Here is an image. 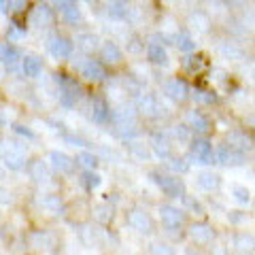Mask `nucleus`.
Segmentation results:
<instances>
[{
  "mask_svg": "<svg viewBox=\"0 0 255 255\" xmlns=\"http://www.w3.org/2000/svg\"><path fill=\"white\" fill-rule=\"evenodd\" d=\"M177 45L181 51H191L194 49V43H191V36H187L185 32H181V34L177 36Z\"/></svg>",
  "mask_w": 255,
  "mask_h": 255,
  "instance_id": "nucleus-17",
  "label": "nucleus"
},
{
  "mask_svg": "<svg viewBox=\"0 0 255 255\" xmlns=\"http://www.w3.org/2000/svg\"><path fill=\"white\" fill-rule=\"evenodd\" d=\"M83 183L87 185V189H94V187L100 185V177L98 174H94V172H85L83 174Z\"/></svg>",
  "mask_w": 255,
  "mask_h": 255,
  "instance_id": "nucleus-19",
  "label": "nucleus"
},
{
  "mask_svg": "<svg viewBox=\"0 0 255 255\" xmlns=\"http://www.w3.org/2000/svg\"><path fill=\"white\" fill-rule=\"evenodd\" d=\"M166 94L172 96L174 100H183V98H187V85L179 81V79H174V81L166 83Z\"/></svg>",
  "mask_w": 255,
  "mask_h": 255,
  "instance_id": "nucleus-9",
  "label": "nucleus"
},
{
  "mask_svg": "<svg viewBox=\"0 0 255 255\" xmlns=\"http://www.w3.org/2000/svg\"><path fill=\"white\" fill-rule=\"evenodd\" d=\"M0 2H2V13L11 11V0H0Z\"/></svg>",
  "mask_w": 255,
  "mask_h": 255,
  "instance_id": "nucleus-26",
  "label": "nucleus"
},
{
  "mask_svg": "<svg viewBox=\"0 0 255 255\" xmlns=\"http://www.w3.org/2000/svg\"><path fill=\"white\" fill-rule=\"evenodd\" d=\"M191 153H194L196 159H200V164H211L215 159L213 145L206 138H196L191 142Z\"/></svg>",
  "mask_w": 255,
  "mask_h": 255,
  "instance_id": "nucleus-2",
  "label": "nucleus"
},
{
  "mask_svg": "<svg viewBox=\"0 0 255 255\" xmlns=\"http://www.w3.org/2000/svg\"><path fill=\"white\" fill-rule=\"evenodd\" d=\"M15 132H19V134H23V136H28V138H34V134H32L30 130H26L23 126H15Z\"/></svg>",
  "mask_w": 255,
  "mask_h": 255,
  "instance_id": "nucleus-25",
  "label": "nucleus"
},
{
  "mask_svg": "<svg viewBox=\"0 0 255 255\" xmlns=\"http://www.w3.org/2000/svg\"><path fill=\"white\" fill-rule=\"evenodd\" d=\"M215 162L217 164H232V166H238V164H243V155L238 153V151L232 149V145H223L219 147L217 151H215Z\"/></svg>",
  "mask_w": 255,
  "mask_h": 255,
  "instance_id": "nucleus-5",
  "label": "nucleus"
},
{
  "mask_svg": "<svg viewBox=\"0 0 255 255\" xmlns=\"http://www.w3.org/2000/svg\"><path fill=\"white\" fill-rule=\"evenodd\" d=\"M191 236H194L196 243H209L213 238V232L206 226H198V228H191Z\"/></svg>",
  "mask_w": 255,
  "mask_h": 255,
  "instance_id": "nucleus-15",
  "label": "nucleus"
},
{
  "mask_svg": "<svg viewBox=\"0 0 255 255\" xmlns=\"http://www.w3.org/2000/svg\"><path fill=\"white\" fill-rule=\"evenodd\" d=\"M75 45L64 36H51L49 38V51L55 55V58H70L73 55Z\"/></svg>",
  "mask_w": 255,
  "mask_h": 255,
  "instance_id": "nucleus-3",
  "label": "nucleus"
},
{
  "mask_svg": "<svg viewBox=\"0 0 255 255\" xmlns=\"http://www.w3.org/2000/svg\"><path fill=\"white\" fill-rule=\"evenodd\" d=\"M51 164L60 172H73L75 170V162L66 153H60V151H53V153H51Z\"/></svg>",
  "mask_w": 255,
  "mask_h": 255,
  "instance_id": "nucleus-7",
  "label": "nucleus"
},
{
  "mask_svg": "<svg viewBox=\"0 0 255 255\" xmlns=\"http://www.w3.org/2000/svg\"><path fill=\"white\" fill-rule=\"evenodd\" d=\"M147 55H149V60L153 62V64H164V62H166V51H164V47L157 45V43H151V45L147 47Z\"/></svg>",
  "mask_w": 255,
  "mask_h": 255,
  "instance_id": "nucleus-12",
  "label": "nucleus"
},
{
  "mask_svg": "<svg viewBox=\"0 0 255 255\" xmlns=\"http://www.w3.org/2000/svg\"><path fill=\"white\" fill-rule=\"evenodd\" d=\"M53 4L55 6H60V9H68V6H73L75 4V0H53Z\"/></svg>",
  "mask_w": 255,
  "mask_h": 255,
  "instance_id": "nucleus-24",
  "label": "nucleus"
},
{
  "mask_svg": "<svg viewBox=\"0 0 255 255\" xmlns=\"http://www.w3.org/2000/svg\"><path fill=\"white\" fill-rule=\"evenodd\" d=\"M4 159H6V166H11V168H21V162L23 157L21 155H15V153H4Z\"/></svg>",
  "mask_w": 255,
  "mask_h": 255,
  "instance_id": "nucleus-20",
  "label": "nucleus"
},
{
  "mask_svg": "<svg viewBox=\"0 0 255 255\" xmlns=\"http://www.w3.org/2000/svg\"><path fill=\"white\" fill-rule=\"evenodd\" d=\"M151 179L157 183L159 189H162L166 196L179 198V196L185 194V187H183V183L179 179H174V177H162V174H157V172H151Z\"/></svg>",
  "mask_w": 255,
  "mask_h": 255,
  "instance_id": "nucleus-1",
  "label": "nucleus"
},
{
  "mask_svg": "<svg viewBox=\"0 0 255 255\" xmlns=\"http://www.w3.org/2000/svg\"><path fill=\"white\" fill-rule=\"evenodd\" d=\"M79 159H81L87 168H96V164H98V159H96V155H92V153H81Z\"/></svg>",
  "mask_w": 255,
  "mask_h": 255,
  "instance_id": "nucleus-22",
  "label": "nucleus"
},
{
  "mask_svg": "<svg viewBox=\"0 0 255 255\" xmlns=\"http://www.w3.org/2000/svg\"><path fill=\"white\" fill-rule=\"evenodd\" d=\"M92 119L98 124H105L109 119V107H107L105 100H100V98L92 100Z\"/></svg>",
  "mask_w": 255,
  "mask_h": 255,
  "instance_id": "nucleus-8",
  "label": "nucleus"
},
{
  "mask_svg": "<svg viewBox=\"0 0 255 255\" xmlns=\"http://www.w3.org/2000/svg\"><path fill=\"white\" fill-rule=\"evenodd\" d=\"M234 191L238 194V200H241V202H249V191H247V189H243V187H236Z\"/></svg>",
  "mask_w": 255,
  "mask_h": 255,
  "instance_id": "nucleus-23",
  "label": "nucleus"
},
{
  "mask_svg": "<svg viewBox=\"0 0 255 255\" xmlns=\"http://www.w3.org/2000/svg\"><path fill=\"white\" fill-rule=\"evenodd\" d=\"M189 124L194 126V130H198V132H206V130H209V122H206L200 113H191L189 115Z\"/></svg>",
  "mask_w": 255,
  "mask_h": 255,
  "instance_id": "nucleus-16",
  "label": "nucleus"
},
{
  "mask_svg": "<svg viewBox=\"0 0 255 255\" xmlns=\"http://www.w3.org/2000/svg\"><path fill=\"white\" fill-rule=\"evenodd\" d=\"M162 223H164V228L166 230H170V232H174V230H181L183 226V215L177 211V209H172V206H162Z\"/></svg>",
  "mask_w": 255,
  "mask_h": 255,
  "instance_id": "nucleus-4",
  "label": "nucleus"
},
{
  "mask_svg": "<svg viewBox=\"0 0 255 255\" xmlns=\"http://www.w3.org/2000/svg\"><path fill=\"white\" fill-rule=\"evenodd\" d=\"M200 185H204V187H217L219 185V181H217V177L215 174H202L200 177Z\"/></svg>",
  "mask_w": 255,
  "mask_h": 255,
  "instance_id": "nucleus-21",
  "label": "nucleus"
},
{
  "mask_svg": "<svg viewBox=\"0 0 255 255\" xmlns=\"http://www.w3.org/2000/svg\"><path fill=\"white\" fill-rule=\"evenodd\" d=\"M41 70H43V64H41V60L38 58H26L23 60V75L26 77H38L41 75Z\"/></svg>",
  "mask_w": 255,
  "mask_h": 255,
  "instance_id": "nucleus-10",
  "label": "nucleus"
},
{
  "mask_svg": "<svg viewBox=\"0 0 255 255\" xmlns=\"http://www.w3.org/2000/svg\"><path fill=\"white\" fill-rule=\"evenodd\" d=\"M0 53H2V62L4 64H15L19 60V53H17V49H15L11 43H4L2 49H0Z\"/></svg>",
  "mask_w": 255,
  "mask_h": 255,
  "instance_id": "nucleus-14",
  "label": "nucleus"
},
{
  "mask_svg": "<svg viewBox=\"0 0 255 255\" xmlns=\"http://www.w3.org/2000/svg\"><path fill=\"white\" fill-rule=\"evenodd\" d=\"M102 60H107L111 64H117V62H122V51H119L113 43H107L105 47H102Z\"/></svg>",
  "mask_w": 255,
  "mask_h": 255,
  "instance_id": "nucleus-13",
  "label": "nucleus"
},
{
  "mask_svg": "<svg viewBox=\"0 0 255 255\" xmlns=\"http://www.w3.org/2000/svg\"><path fill=\"white\" fill-rule=\"evenodd\" d=\"M81 73L85 79H90V81H102V79H107V68L96 60H87L81 66Z\"/></svg>",
  "mask_w": 255,
  "mask_h": 255,
  "instance_id": "nucleus-6",
  "label": "nucleus"
},
{
  "mask_svg": "<svg viewBox=\"0 0 255 255\" xmlns=\"http://www.w3.org/2000/svg\"><path fill=\"white\" fill-rule=\"evenodd\" d=\"M130 226H132L134 230H138V232H149L151 223H149V219H147V217H145V215H142V213L134 211V213L130 215Z\"/></svg>",
  "mask_w": 255,
  "mask_h": 255,
  "instance_id": "nucleus-11",
  "label": "nucleus"
},
{
  "mask_svg": "<svg viewBox=\"0 0 255 255\" xmlns=\"http://www.w3.org/2000/svg\"><path fill=\"white\" fill-rule=\"evenodd\" d=\"M206 66V62H204V58H200V55H198V58H189V62H187V70L189 73H198V70H202Z\"/></svg>",
  "mask_w": 255,
  "mask_h": 255,
  "instance_id": "nucleus-18",
  "label": "nucleus"
}]
</instances>
